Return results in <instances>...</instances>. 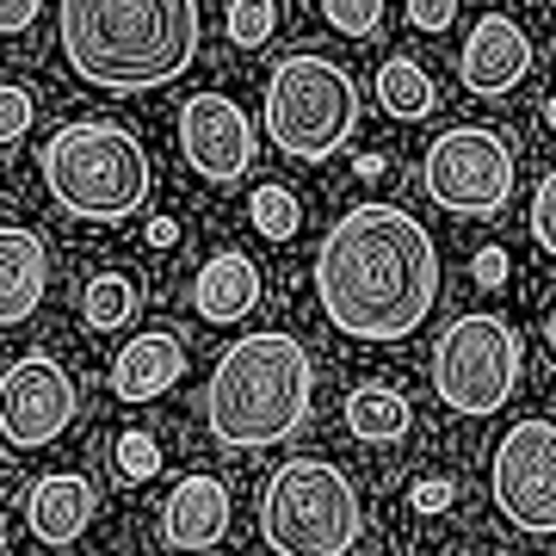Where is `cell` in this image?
I'll return each instance as SVG.
<instances>
[{
    "instance_id": "6da1fadb",
    "label": "cell",
    "mask_w": 556,
    "mask_h": 556,
    "mask_svg": "<svg viewBox=\"0 0 556 556\" xmlns=\"http://www.w3.org/2000/svg\"><path fill=\"white\" fill-rule=\"evenodd\" d=\"M321 316L346 340H408L439 303V248L402 204H353L316 248Z\"/></svg>"
},
{
    "instance_id": "7a4b0ae2",
    "label": "cell",
    "mask_w": 556,
    "mask_h": 556,
    "mask_svg": "<svg viewBox=\"0 0 556 556\" xmlns=\"http://www.w3.org/2000/svg\"><path fill=\"white\" fill-rule=\"evenodd\" d=\"M199 0H62V56L87 87L149 93L199 56Z\"/></svg>"
},
{
    "instance_id": "3957f363",
    "label": "cell",
    "mask_w": 556,
    "mask_h": 556,
    "mask_svg": "<svg viewBox=\"0 0 556 556\" xmlns=\"http://www.w3.org/2000/svg\"><path fill=\"white\" fill-rule=\"evenodd\" d=\"M316 396V365L303 353V340L260 328L241 334L229 353L217 358V371L204 383V415H211V439L229 452H260L291 439L309 415Z\"/></svg>"
},
{
    "instance_id": "277c9868",
    "label": "cell",
    "mask_w": 556,
    "mask_h": 556,
    "mask_svg": "<svg viewBox=\"0 0 556 556\" xmlns=\"http://www.w3.org/2000/svg\"><path fill=\"white\" fill-rule=\"evenodd\" d=\"M43 186L80 223H124L149 199V155L124 124L80 118L43 142Z\"/></svg>"
},
{
    "instance_id": "5b68a950",
    "label": "cell",
    "mask_w": 556,
    "mask_h": 556,
    "mask_svg": "<svg viewBox=\"0 0 556 556\" xmlns=\"http://www.w3.org/2000/svg\"><path fill=\"white\" fill-rule=\"evenodd\" d=\"M358 532V489L328 457H285L260 489V538L273 556H346Z\"/></svg>"
},
{
    "instance_id": "8992f818",
    "label": "cell",
    "mask_w": 556,
    "mask_h": 556,
    "mask_svg": "<svg viewBox=\"0 0 556 556\" xmlns=\"http://www.w3.org/2000/svg\"><path fill=\"white\" fill-rule=\"evenodd\" d=\"M358 130V80L328 56H285L266 75V137L291 161H328Z\"/></svg>"
},
{
    "instance_id": "52a82bcc",
    "label": "cell",
    "mask_w": 556,
    "mask_h": 556,
    "mask_svg": "<svg viewBox=\"0 0 556 556\" xmlns=\"http://www.w3.org/2000/svg\"><path fill=\"white\" fill-rule=\"evenodd\" d=\"M519 334L514 321L495 316V309H470V316H457L433 346V390L439 402L452 408V415H495L507 408L519 390Z\"/></svg>"
},
{
    "instance_id": "ba28073f",
    "label": "cell",
    "mask_w": 556,
    "mask_h": 556,
    "mask_svg": "<svg viewBox=\"0 0 556 556\" xmlns=\"http://www.w3.org/2000/svg\"><path fill=\"white\" fill-rule=\"evenodd\" d=\"M420 186L452 217H501L514 204V149L482 124L439 130L420 161Z\"/></svg>"
},
{
    "instance_id": "9c48e42d",
    "label": "cell",
    "mask_w": 556,
    "mask_h": 556,
    "mask_svg": "<svg viewBox=\"0 0 556 556\" xmlns=\"http://www.w3.org/2000/svg\"><path fill=\"white\" fill-rule=\"evenodd\" d=\"M489 489L501 519H514L519 532H556V420L526 415L519 427H507V439L495 445Z\"/></svg>"
},
{
    "instance_id": "30bf717a",
    "label": "cell",
    "mask_w": 556,
    "mask_h": 556,
    "mask_svg": "<svg viewBox=\"0 0 556 556\" xmlns=\"http://www.w3.org/2000/svg\"><path fill=\"white\" fill-rule=\"evenodd\" d=\"M80 415V390L68 378V365L50 353H25L7 365L0 378V433L13 452H43L56 445Z\"/></svg>"
},
{
    "instance_id": "8fae6325",
    "label": "cell",
    "mask_w": 556,
    "mask_h": 556,
    "mask_svg": "<svg viewBox=\"0 0 556 556\" xmlns=\"http://www.w3.org/2000/svg\"><path fill=\"white\" fill-rule=\"evenodd\" d=\"M179 149L192 161V174L211 186H236L254 161V124L229 93H192L179 105Z\"/></svg>"
},
{
    "instance_id": "7c38bea8",
    "label": "cell",
    "mask_w": 556,
    "mask_h": 556,
    "mask_svg": "<svg viewBox=\"0 0 556 556\" xmlns=\"http://www.w3.org/2000/svg\"><path fill=\"white\" fill-rule=\"evenodd\" d=\"M532 75V38L519 31L514 13H482L470 25V38L457 50V80L482 93V100H501V93H514L519 80Z\"/></svg>"
},
{
    "instance_id": "4fadbf2b",
    "label": "cell",
    "mask_w": 556,
    "mask_h": 556,
    "mask_svg": "<svg viewBox=\"0 0 556 556\" xmlns=\"http://www.w3.org/2000/svg\"><path fill=\"white\" fill-rule=\"evenodd\" d=\"M161 538L186 556L217 551L223 538H229V482L211 477V470L179 477L174 495L161 501Z\"/></svg>"
},
{
    "instance_id": "5bb4252c",
    "label": "cell",
    "mask_w": 556,
    "mask_h": 556,
    "mask_svg": "<svg viewBox=\"0 0 556 556\" xmlns=\"http://www.w3.org/2000/svg\"><path fill=\"white\" fill-rule=\"evenodd\" d=\"M93 507H100V495L80 470H50L25 489V532L38 538L43 551H68L93 526Z\"/></svg>"
},
{
    "instance_id": "9a60e30c",
    "label": "cell",
    "mask_w": 556,
    "mask_h": 556,
    "mask_svg": "<svg viewBox=\"0 0 556 556\" xmlns=\"http://www.w3.org/2000/svg\"><path fill=\"white\" fill-rule=\"evenodd\" d=\"M43 291H50V248L25 223H7L0 229V321L20 328L25 316H38Z\"/></svg>"
},
{
    "instance_id": "2e32d148",
    "label": "cell",
    "mask_w": 556,
    "mask_h": 556,
    "mask_svg": "<svg viewBox=\"0 0 556 556\" xmlns=\"http://www.w3.org/2000/svg\"><path fill=\"white\" fill-rule=\"evenodd\" d=\"M186 378V340L179 334H137L112 358V396L118 402H155Z\"/></svg>"
},
{
    "instance_id": "e0dca14e",
    "label": "cell",
    "mask_w": 556,
    "mask_h": 556,
    "mask_svg": "<svg viewBox=\"0 0 556 556\" xmlns=\"http://www.w3.org/2000/svg\"><path fill=\"white\" fill-rule=\"evenodd\" d=\"M254 303H260V266L248 254H236V248L211 254L199 266V278H192V309L204 321H241Z\"/></svg>"
},
{
    "instance_id": "ac0fdd59",
    "label": "cell",
    "mask_w": 556,
    "mask_h": 556,
    "mask_svg": "<svg viewBox=\"0 0 556 556\" xmlns=\"http://www.w3.org/2000/svg\"><path fill=\"white\" fill-rule=\"evenodd\" d=\"M378 105L390 112V118H433L439 112V87H433V75L420 68L415 56H390L378 68Z\"/></svg>"
},
{
    "instance_id": "d6986e66",
    "label": "cell",
    "mask_w": 556,
    "mask_h": 556,
    "mask_svg": "<svg viewBox=\"0 0 556 556\" xmlns=\"http://www.w3.org/2000/svg\"><path fill=\"white\" fill-rule=\"evenodd\" d=\"M408 402L390 390V383H365V390H353L346 396V427H353L365 445H396L402 433H408Z\"/></svg>"
},
{
    "instance_id": "ffe728a7",
    "label": "cell",
    "mask_w": 556,
    "mask_h": 556,
    "mask_svg": "<svg viewBox=\"0 0 556 556\" xmlns=\"http://www.w3.org/2000/svg\"><path fill=\"white\" fill-rule=\"evenodd\" d=\"M137 309H142V291H137V278H124V273H93L87 291H80V321H87L93 334L124 328Z\"/></svg>"
},
{
    "instance_id": "44dd1931",
    "label": "cell",
    "mask_w": 556,
    "mask_h": 556,
    "mask_svg": "<svg viewBox=\"0 0 556 556\" xmlns=\"http://www.w3.org/2000/svg\"><path fill=\"white\" fill-rule=\"evenodd\" d=\"M248 217H254V229H260L266 241H291V236L303 229V211H298V199H291L285 186H254Z\"/></svg>"
},
{
    "instance_id": "7402d4cb",
    "label": "cell",
    "mask_w": 556,
    "mask_h": 556,
    "mask_svg": "<svg viewBox=\"0 0 556 556\" xmlns=\"http://www.w3.org/2000/svg\"><path fill=\"white\" fill-rule=\"evenodd\" d=\"M223 31H229V43H236V50H260V43H273V31H278V0H229Z\"/></svg>"
},
{
    "instance_id": "603a6c76",
    "label": "cell",
    "mask_w": 556,
    "mask_h": 556,
    "mask_svg": "<svg viewBox=\"0 0 556 556\" xmlns=\"http://www.w3.org/2000/svg\"><path fill=\"white\" fill-rule=\"evenodd\" d=\"M112 470H118V482H149L161 470V445L149 433H124L112 445Z\"/></svg>"
},
{
    "instance_id": "cb8c5ba5",
    "label": "cell",
    "mask_w": 556,
    "mask_h": 556,
    "mask_svg": "<svg viewBox=\"0 0 556 556\" xmlns=\"http://www.w3.org/2000/svg\"><path fill=\"white\" fill-rule=\"evenodd\" d=\"M321 20L334 25L340 38H371L383 25V0H321Z\"/></svg>"
},
{
    "instance_id": "d4e9b609",
    "label": "cell",
    "mask_w": 556,
    "mask_h": 556,
    "mask_svg": "<svg viewBox=\"0 0 556 556\" xmlns=\"http://www.w3.org/2000/svg\"><path fill=\"white\" fill-rule=\"evenodd\" d=\"M31 118H38V100H31V87L7 80V93H0V142H7V149H20L25 130H31Z\"/></svg>"
},
{
    "instance_id": "484cf974",
    "label": "cell",
    "mask_w": 556,
    "mask_h": 556,
    "mask_svg": "<svg viewBox=\"0 0 556 556\" xmlns=\"http://www.w3.org/2000/svg\"><path fill=\"white\" fill-rule=\"evenodd\" d=\"M532 241L556 260V167L538 179V192H532Z\"/></svg>"
},
{
    "instance_id": "4316f807",
    "label": "cell",
    "mask_w": 556,
    "mask_h": 556,
    "mask_svg": "<svg viewBox=\"0 0 556 556\" xmlns=\"http://www.w3.org/2000/svg\"><path fill=\"white\" fill-rule=\"evenodd\" d=\"M457 13V0H408V25L415 31H445Z\"/></svg>"
},
{
    "instance_id": "83f0119b",
    "label": "cell",
    "mask_w": 556,
    "mask_h": 556,
    "mask_svg": "<svg viewBox=\"0 0 556 556\" xmlns=\"http://www.w3.org/2000/svg\"><path fill=\"white\" fill-rule=\"evenodd\" d=\"M38 13H43V0H7L0 31H7V38H20V31H31V25H38Z\"/></svg>"
},
{
    "instance_id": "f1b7e54d",
    "label": "cell",
    "mask_w": 556,
    "mask_h": 556,
    "mask_svg": "<svg viewBox=\"0 0 556 556\" xmlns=\"http://www.w3.org/2000/svg\"><path fill=\"white\" fill-rule=\"evenodd\" d=\"M420 507V514H439V507H445V501H452V482L445 477H427V482H415V495H408Z\"/></svg>"
},
{
    "instance_id": "f546056e",
    "label": "cell",
    "mask_w": 556,
    "mask_h": 556,
    "mask_svg": "<svg viewBox=\"0 0 556 556\" xmlns=\"http://www.w3.org/2000/svg\"><path fill=\"white\" fill-rule=\"evenodd\" d=\"M501 278H507V254H501V248H482V254H477V285L495 291Z\"/></svg>"
},
{
    "instance_id": "4dcf8cb0",
    "label": "cell",
    "mask_w": 556,
    "mask_h": 556,
    "mask_svg": "<svg viewBox=\"0 0 556 556\" xmlns=\"http://www.w3.org/2000/svg\"><path fill=\"white\" fill-rule=\"evenodd\" d=\"M174 241H179V223H174V217H155V223H149V248H174Z\"/></svg>"
},
{
    "instance_id": "1f68e13d",
    "label": "cell",
    "mask_w": 556,
    "mask_h": 556,
    "mask_svg": "<svg viewBox=\"0 0 556 556\" xmlns=\"http://www.w3.org/2000/svg\"><path fill=\"white\" fill-rule=\"evenodd\" d=\"M353 167H358V179H378V174H383V167H390V161H383V155H358V161H353Z\"/></svg>"
},
{
    "instance_id": "d6a6232c",
    "label": "cell",
    "mask_w": 556,
    "mask_h": 556,
    "mask_svg": "<svg viewBox=\"0 0 556 556\" xmlns=\"http://www.w3.org/2000/svg\"><path fill=\"white\" fill-rule=\"evenodd\" d=\"M544 340H551V353H556V309L544 316Z\"/></svg>"
},
{
    "instance_id": "836d02e7",
    "label": "cell",
    "mask_w": 556,
    "mask_h": 556,
    "mask_svg": "<svg viewBox=\"0 0 556 556\" xmlns=\"http://www.w3.org/2000/svg\"><path fill=\"white\" fill-rule=\"evenodd\" d=\"M544 124H551V130H556V93H551V100H544Z\"/></svg>"
},
{
    "instance_id": "e575fe53",
    "label": "cell",
    "mask_w": 556,
    "mask_h": 556,
    "mask_svg": "<svg viewBox=\"0 0 556 556\" xmlns=\"http://www.w3.org/2000/svg\"><path fill=\"white\" fill-rule=\"evenodd\" d=\"M489 556H507V551H489Z\"/></svg>"
}]
</instances>
